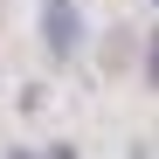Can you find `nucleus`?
I'll return each instance as SVG.
<instances>
[{
  "instance_id": "f257e3e1",
  "label": "nucleus",
  "mask_w": 159,
  "mask_h": 159,
  "mask_svg": "<svg viewBox=\"0 0 159 159\" xmlns=\"http://www.w3.org/2000/svg\"><path fill=\"white\" fill-rule=\"evenodd\" d=\"M42 28H48V48H56V56H69V48L83 42V21H76L69 0H48V7H42Z\"/></svg>"
}]
</instances>
